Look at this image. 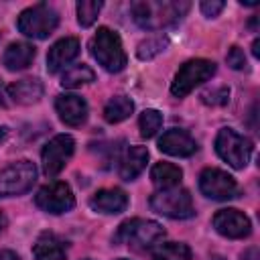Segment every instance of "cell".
Masks as SVG:
<instances>
[{
    "label": "cell",
    "mask_w": 260,
    "mask_h": 260,
    "mask_svg": "<svg viewBox=\"0 0 260 260\" xmlns=\"http://www.w3.org/2000/svg\"><path fill=\"white\" fill-rule=\"evenodd\" d=\"M191 8L189 2H183V0H140V2H134L130 12H132V18L134 22L144 28V30H160V28H167V26H173L177 24L185 14L187 10Z\"/></svg>",
    "instance_id": "6da1fadb"
},
{
    "label": "cell",
    "mask_w": 260,
    "mask_h": 260,
    "mask_svg": "<svg viewBox=\"0 0 260 260\" xmlns=\"http://www.w3.org/2000/svg\"><path fill=\"white\" fill-rule=\"evenodd\" d=\"M89 53L106 69L108 73H118L126 67V51L122 47V39L116 30L108 26H100L93 39L89 41Z\"/></svg>",
    "instance_id": "7a4b0ae2"
},
{
    "label": "cell",
    "mask_w": 260,
    "mask_h": 260,
    "mask_svg": "<svg viewBox=\"0 0 260 260\" xmlns=\"http://www.w3.org/2000/svg\"><path fill=\"white\" fill-rule=\"evenodd\" d=\"M165 238V230L158 221L152 219H126L120 223L114 242L118 244H128L136 252H144L152 246H156Z\"/></svg>",
    "instance_id": "3957f363"
},
{
    "label": "cell",
    "mask_w": 260,
    "mask_h": 260,
    "mask_svg": "<svg viewBox=\"0 0 260 260\" xmlns=\"http://www.w3.org/2000/svg\"><path fill=\"white\" fill-rule=\"evenodd\" d=\"M59 24V14L53 6L41 2V4H35V6H28L24 8L20 14H18V20H16V26L18 30L28 37V39H47Z\"/></svg>",
    "instance_id": "277c9868"
},
{
    "label": "cell",
    "mask_w": 260,
    "mask_h": 260,
    "mask_svg": "<svg viewBox=\"0 0 260 260\" xmlns=\"http://www.w3.org/2000/svg\"><path fill=\"white\" fill-rule=\"evenodd\" d=\"M215 63L209 59H189L185 61L179 71L175 73V79L171 83V93L175 98H185L189 95L197 85L205 83L215 75Z\"/></svg>",
    "instance_id": "5b68a950"
},
{
    "label": "cell",
    "mask_w": 260,
    "mask_h": 260,
    "mask_svg": "<svg viewBox=\"0 0 260 260\" xmlns=\"http://www.w3.org/2000/svg\"><path fill=\"white\" fill-rule=\"evenodd\" d=\"M254 144L248 136L238 134L232 128H221L215 136V152L221 160H225L232 169H244L252 156Z\"/></svg>",
    "instance_id": "8992f818"
},
{
    "label": "cell",
    "mask_w": 260,
    "mask_h": 260,
    "mask_svg": "<svg viewBox=\"0 0 260 260\" xmlns=\"http://www.w3.org/2000/svg\"><path fill=\"white\" fill-rule=\"evenodd\" d=\"M150 207L152 211L171 217V219H187L195 215V207H193V199L191 193L187 189H162L156 191L150 197Z\"/></svg>",
    "instance_id": "52a82bcc"
},
{
    "label": "cell",
    "mask_w": 260,
    "mask_h": 260,
    "mask_svg": "<svg viewBox=\"0 0 260 260\" xmlns=\"http://www.w3.org/2000/svg\"><path fill=\"white\" fill-rule=\"evenodd\" d=\"M37 181V167L30 160H18L0 169V197L24 195Z\"/></svg>",
    "instance_id": "ba28073f"
},
{
    "label": "cell",
    "mask_w": 260,
    "mask_h": 260,
    "mask_svg": "<svg viewBox=\"0 0 260 260\" xmlns=\"http://www.w3.org/2000/svg\"><path fill=\"white\" fill-rule=\"evenodd\" d=\"M35 205L47 213H53V215H59V213H67L73 209L75 205V197H73V191L67 183L63 181H53V183H47L43 185L37 195H35Z\"/></svg>",
    "instance_id": "9c48e42d"
},
{
    "label": "cell",
    "mask_w": 260,
    "mask_h": 260,
    "mask_svg": "<svg viewBox=\"0 0 260 260\" xmlns=\"http://www.w3.org/2000/svg\"><path fill=\"white\" fill-rule=\"evenodd\" d=\"M73 150H75V140L69 134H57V136H53L45 144V148L41 152L45 175L47 177H57L65 169L67 160L73 156Z\"/></svg>",
    "instance_id": "30bf717a"
},
{
    "label": "cell",
    "mask_w": 260,
    "mask_h": 260,
    "mask_svg": "<svg viewBox=\"0 0 260 260\" xmlns=\"http://www.w3.org/2000/svg\"><path fill=\"white\" fill-rule=\"evenodd\" d=\"M199 191L213 201H228L238 195V183L221 169H205L199 175Z\"/></svg>",
    "instance_id": "8fae6325"
},
{
    "label": "cell",
    "mask_w": 260,
    "mask_h": 260,
    "mask_svg": "<svg viewBox=\"0 0 260 260\" xmlns=\"http://www.w3.org/2000/svg\"><path fill=\"white\" fill-rule=\"evenodd\" d=\"M213 228L219 236L230 238V240H242L248 238L252 232V223L250 217L246 213H242L240 209H219L213 215Z\"/></svg>",
    "instance_id": "7c38bea8"
},
{
    "label": "cell",
    "mask_w": 260,
    "mask_h": 260,
    "mask_svg": "<svg viewBox=\"0 0 260 260\" xmlns=\"http://www.w3.org/2000/svg\"><path fill=\"white\" fill-rule=\"evenodd\" d=\"M55 110L63 124L77 128L87 120V104L77 93H61L55 100Z\"/></svg>",
    "instance_id": "4fadbf2b"
},
{
    "label": "cell",
    "mask_w": 260,
    "mask_h": 260,
    "mask_svg": "<svg viewBox=\"0 0 260 260\" xmlns=\"http://www.w3.org/2000/svg\"><path fill=\"white\" fill-rule=\"evenodd\" d=\"M158 150L171 156H191L197 150V142L187 130L171 128L158 138Z\"/></svg>",
    "instance_id": "5bb4252c"
},
{
    "label": "cell",
    "mask_w": 260,
    "mask_h": 260,
    "mask_svg": "<svg viewBox=\"0 0 260 260\" xmlns=\"http://www.w3.org/2000/svg\"><path fill=\"white\" fill-rule=\"evenodd\" d=\"M79 55V41L75 37H65L59 39L47 53V71L49 73H59L65 69L75 57Z\"/></svg>",
    "instance_id": "9a60e30c"
},
{
    "label": "cell",
    "mask_w": 260,
    "mask_h": 260,
    "mask_svg": "<svg viewBox=\"0 0 260 260\" xmlns=\"http://www.w3.org/2000/svg\"><path fill=\"white\" fill-rule=\"evenodd\" d=\"M89 207L98 213H106V215H114V213H122L128 207V195L122 189H100L91 195L89 199Z\"/></svg>",
    "instance_id": "2e32d148"
},
{
    "label": "cell",
    "mask_w": 260,
    "mask_h": 260,
    "mask_svg": "<svg viewBox=\"0 0 260 260\" xmlns=\"http://www.w3.org/2000/svg\"><path fill=\"white\" fill-rule=\"evenodd\" d=\"M148 162V150L146 146H128L124 150V154L120 156V167H118V175L124 181H134Z\"/></svg>",
    "instance_id": "e0dca14e"
},
{
    "label": "cell",
    "mask_w": 260,
    "mask_h": 260,
    "mask_svg": "<svg viewBox=\"0 0 260 260\" xmlns=\"http://www.w3.org/2000/svg\"><path fill=\"white\" fill-rule=\"evenodd\" d=\"M43 93H45V87H43V83L39 81V79H20V81H14V83H10L8 87H6V95L14 102V104H18V106H32V104H37L41 98H43Z\"/></svg>",
    "instance_id": "ac0fdd59"
},
{
    "label": "cell",
    "mask_w": 260,
    "mask_h": 260,
    "mask_svg": "<svg viewBox=\"0 0 260 260\" xmlns=\"http://www.w3.org/2000/svg\"><path fill=\"white\" fill-rule=\"evenodd\" d=\"M32 256L35 260H65L67 246L59 236L45 232L32 244Z\"/></svg>",
    "instance_id": "d6986e66"
},
{
    "label": "cell",
    "mask_w": 260,
    "mask_h": 260,
    "mask_svg": "<svg viewBox=\"0 0 260 260\" xmlns=\"http://www.w3.org/2000/svg\"><path fill=\"white\" fill-rule=\"evenodd\" d=\"M35 55H37V51L32 45L18 41V43H10L6 47L4 55H2V63L8 71H22V69L30 67Z\"/></svg>",
    "instance_id": "ffe728a7"
},
{
    "label": "cell",
    "mask_w": 260,
    "mask_h": 260,
    "mask_svg": "<svg viewBox=\"0 0 260 260\" xmlns=\"http://www.w3.org/2000/svg\"><path fill=\"white\" fill-rule=\"evenodd\" d=\"M150 179L154 183V187L162 189H175L179 187L181 179H183V171L181 167L173 165V162H156L150 169Z\"/></svg>",
    "instance_id": "44dd1931"
},
{
    "label": "cell",
    "mask_w": 260,
    "mask_h": 260,
    "mask_svg": "<svg viewBox=\"0 0 260 260\" xmlns=\"http://www.w3.org/2000/svg\"><path fill=\"white\" fill-rule=\"evenodd\" d=\"M132 112H134V104H132L130 98L114 95L104 106V120L110 122V124H118V122H124Z\"/></svg>",
    "instance_id": "7402d4cb"
},
{
    "label": "cell",
    "mask_w": 260,
    "mask_h": 260,
    "mask_svg": "<svg viewBox=\"0 0 260 260\" xmlns=\"http://www.w3.org/2000/svg\"><path fill=\"white\" fill-rule=\"evenodd\" d=\"M152 260H191V248L183 242H165L154 248Z\"/></svg>",
    "instance_id": "603a6c76"
},
{
    "label": "cell",
    "mask_w": 260,
    "mask_h": 260,
    "mask_svg": "<svg viewBox=\"0 0 260 260\" xmlns=\"http://www.w3.org/2000/svg\"><path fill=\"white\" fill-rule=\"evenodd\" d=\"M95 79V73L87 67V65H75V67H69L65 69L63 77H61V85L63 87H69V89H75V87H81L85 83H91Z\"/></svg>",
    "instance_id": "cb8c5ba5"
},
{
    "label": "cell",
    "mask_w": 260,
    "mask_h": 260,
    "mask_svg": "<svg viewBox=\"0 0 260 260\" xmlns=\"http://www.w3.org/2000/svg\"><path fill=\"white\" fill-rule=\"evenodd\" d=\"M167 47H169V39H167L165 35H154V37L144 39V41L136 47V57H138L140 61H150V59H154L156 55H160Z\"/></svg>",
    "instance_id": "d4e9b609"
},
{
    "label": "cell",
    "mask_w": 260,
    "mask_h": 260,
    "mask_svg": "<svg viewBox=\"0 0 260 260\" xmlns=\"http://www.w3.org/2000/svg\"><path fill=\"white\" fill-rule=\"evenodd\" d=\"M102 6H104L102 0H79L77 6H75V10H77V22L83 28L91 26L98 20V14H100Z\"/></svg>",
    "instance_id": "484cf974"
},
{
    "label": "cell",
    "mask_w": 260,
    "mask_h": 260,
    "mask_svg": "<svg viewBox=\"0 0 260 260\" xmlns=\"http://www.w3.org/2000/svg\"><path fill=\"white\" fill-rule=\"evenodd\" d=\"M162 126V114L158 110H144L138 118V128H140V136L142 138H152Z\"/></svg>",
    "instance_id": "4316f807"
},
{
    "label": "cell",
    "mask_w": 260,
    "mask_h": 260,
    "mask_svg": "<svg viewBox=\"0 0 260 260\" xmlns=\"http://www.w3.org/2000/svg\"><path fill=\"white\" fill-rule=\"evenodd\" d=\"M201 100H203L207 106H225L228 100H230V89H228V87H217V89L205 91V93L201 95Z\"/></svg>",
    "instance_id": "83f0119b"
},
{
    "label": "cell",
    "mask_w": 260,
    "mask_h": 260,
    "mask_svg": "<svg viewBox=\"0 0 260 260\" xmlns=\"http://www.w3.org/2000/svg\"><path fill=\"white\" fill-rule=\"evenodd\" d=\"M225 61H228V65H230L232 69H236V71L246 69V55H244V51H242L238 45L230 47V51H228V55H225Z\"/></svg>",
    "instance_id": "f1b7e54d"
},
{
    "label": "cell",
    "mask_w": 260,
    "mask_h": 260,
    "mask_svg": "<svg viewBox=\"0 0 260 260\" xmlns=\"http://www.w3.org/2000/svg\"><path fill=\"white\" fill-rule=\"evenodd\" d=\"M199 8H201L203 16L215 18V16L225 8V2H221V0H203V2L199 4Z\"/></svg>",
    "instance_id": "f546056e"
},
{
    "label": "cell",
    "mask_w": 260,
    "mask_h": 260,
    "mask_svg": "<svg viewBox=\"0 0 260 260\" xmlns=\"http://www.w3.org/2000/svg\"><path fill=\"white\" fill-rule=\"evenodd\" d=\"M0 260H20V258L12 250H0Z\"/></svg>",
    "instance_id": "4dcf8cb0"
},
{
    "label": "cell",
    "mask_w": 260,
    "mask_h": 260,
    "mask_svg": "<svg viewBox=\"0 0 260 260\" xmlns=\"http://www.w3.org/2000/svg\"><path fill=\"white\" fill-rule=\"evenodd\" d=\"M6 225H8V219H6V215L0 211V234L6 230Z\"/></svg>",
    "instance_id": "1f68e13d"
},
{
    "label": "cell",
    "mask_w": 260,
    "mask_h": 260,
    "mask_svg": "<svg viewBox=\"0 0 260 260\" xmlns=\"http://www.w3.org/2000/svg\"><path fill=\"white\" fill-rule=\"evenodd\" d=\"M118 260H128V258H118Z\"/></svg>",
    "instance_id": "d6a6232c"
},
{
    "label": "cell",
    "mask_w": 260,
    "mask_h": 260,
    "mask_svg": "<svg viewBox=\"0 0 260 260\" xmlns=\"http://www.w3.org/2000/svg\"><path fill=\"white\" fill-rule=\"evenodd\" d=\"M85 260H91V258H85Z\"/></svg>",
    "instance_id": "836d02e7"
}]
</instances>
